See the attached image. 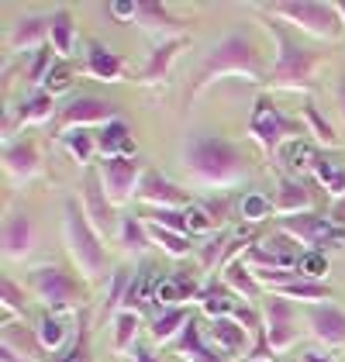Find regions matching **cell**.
Returning a JSON list of instances; mask_svg holds the SVG:
<instances>
[{
	"label": "cell",
	"instance_id": "53",
	"mask_svg": "<svg viewBox=\"0 0 345 362\" xmlns=\"http://www.w3.org/2000/svg\"><path fill=\"white\" fill-rule=\"evenodd\" d=\"M111 14H115L117 21H135V14H139V0H135V4L115 0V4H111Z\"/></svg>",
	"mask_w": 345,
	"mask_h": 362
},
{
	"label": "cell",
	"instance_id": "51",
	"mask_svg": "<svg viewBox=\"0 0 345 362\" xmlns=\"http://www.w3.org/2000/svg\"><path fill=\"white\" fill-rule=\"evenodd\" d=\"M148 224H159V228H170V231H180V235H190V224H187V211H148L145 214ZM194 238V235H190Z\"/></svg>",
	"mask_w": 345,
	"mask_h": 362
},
{
	"label": "cell",
	"instance_id": "6",
	"mask_svg": "<svg viewBox=\"0 0 345 362\" xmlns=\"http://www.w3.org/2000/svg\"><path fill=\"white\" fill-rule=\"evenodd\" d=\"M266 18H276L290 28L304 31L311 38H324V42H339L345 35V25L339 18L335 4H315V0H276L262 7Z\"/></svg>",
	"mask_w": 345,
	"mask_h": 362
},
{
	"label": "cell",
	"instance_id": "38",
	"mask_svg": "<svg viewBox=\"0 0 345 362\" xmlns=\"http://www.w3.org/2000/svg\"><path fill=\"white\" fill-rule=\"evenodd\" d=\"M49 45L56 49L59 59H66L73 52V45H76V18H73L69 7H56L52 11V38H49Z\"/></svg>",
	"mask_w": 345,
	"mask_h": 362
},
{
	"label": "cell",
	"instance_id": "39",
	"mask_svg": "<svg viewBox=\"0 0 345 362\" xmlns=\"http://www.w3.org/2000/svg\"><path fill=\"white\" fill-rule=\"evenodd\" d=\"M59 145L76 159V166H90L93 163V156H97V132H90V128H73V132H66Z\"/></svg>",
	"mask_w": 345,
	"mask_h": 362
},
{
	"label": "cell",
	"instance_id": "19",
	"mask_svg": "<svg viewBox=\"0 0 345 362\" xmlns=\"http://www.w3.org/2000/svg\"><path fill=\"white\" fill-rule=\"evenodd\" d=\"M308 328L324 349H342L345 345V310L335 300L332 304H315L304 310Z\"/></svg>",
	"mask_w": 345,
	"mask_h": 362
},
{
	"label": "cell",
	"instance_id": "60",
	"mask_svg": "<svg viewBox=\"0 0 345 362\" xmlns=\"http://www.w3.org/2000/svg\"><path fill=\"white\" fill-rule=\"evenodd\" d=\"M245 362H273V359H245Z\"/></svg>",
	"mask_w": 345,
	"mask_h": 362
},
{
	"label": "cell",
	"instance_id": "36",
	"mask_svg": "<svg viewBox=\"0 0 345 362\" xmlns=\"http://www.w3.org/2000/svg\"><path fill=\"white\" fill-rule=\"evenodd\" d=\"M300 117H304L308 135H315L317 145H324V148H339V145H342V139H339V135H335V128H332V121L317 111V104L311 100V97L300 104Z\"/></svg>",
	"mask_w": 345,
	"mask_h": 362
},
{
	"label": "cell",
	"instance_id": "44",
	"mask_svg": "<svg viewBox=\"0 0 345 362\" xmlns=\"http://www.w3.org/2000/svg\"><path fill=\"white\" fill-rule=\"evenodd\" d=\"M52 362H90V310L76 314V338L69 341V349Z\"/></svg>",
	"mask_w": 345,
	"mask_h": 362
},
{
	"label": "cell",
	"instance_id": "57",
	"mask_svg": "<svg viewBox=\"0 0 345 362\" xmlns=\"http://www.w3.org/2000/svg\"><path fill=\"white\" fill-rule=\"evenodd\" d=\"M304 362H339V359H335V356H321V352L311 349V352H304Z\"/></svg>",
	"mask_w": 345,
	"mask_h": 362
},
{
	"label": "cell",
	"instance_id": "31",
	"mask_svg": "<svg viewBox=\"0 0 345 362\" xmlns=\"http://www.w3.org/2000/svg\"><path fill=\"white\" fill-rule=\"evenodd\" d=\"M190 321H194V317H190L187 307H159L156 317H152V325H148V334H152L156 345H170V341H176V338L183 334V328H187Z\"/></svg>",
	"mask_w": 345,
	"mask_h": 362
},
{
	"label": "cell",
	"instance_id": "46",
	"mask_svg": "<svg viewBox=\"0 0 345 362\" xmlns=\"http://www.w3.org/2000/svg\"><path fill=\"white\" fill-rule=\"evenodd\" d=\"M273 214V200L266 194H259V190H252V194H245L242 200H238V218H242V224H256L266 221Z\"/></svg>",
	"mask_w": 345,
	"mask_h": 362
},
{
	"label": "cell",
	"instance_id": "29",
	"mask_svg": "<svg viewBox=\"0 0 345 362\" xmlns=\"http://www.w3.org/2000/svg\"><path fill=\"white\" fill-rule=\"evenodd\" d=\"M221 279H225V286H228L235 297H242L245 304L256 307V300H266V290H262V283L256 279V273L242 262V259H235L228 262L225 269H221Z\"/></svg>",
	"mask_w": 345,
	"mask_h": 362
},
{
	"label": "cell",
	"instance_id": "32",
	"mask_svg": "<svg viewBox=\"0 0 345 362\" xmlns=\"http://www.w3.org/2000/svg\"><path fill=\"white\" fill-rule=\"evenodd\" d=\"M117 245H121L124 255L142 259L145 252L152 249V235H148L145 218H139V214H124V218L117 221Z\"/></svg>",
	"mask_w": 345,
	"mask_h": 362
},
{
	"label": "cell",
	"instance_id": "59",
	"mask_svg": "<svg viewBox=\"0 0 345 362\" xmlns=\"http://www.w3.org/2000/svg\"><path fill=\"white\" fill-rule=\"evenodd\" d=\"M335 7H339V18H342V25H345V0L342 4H335Z\"/></svg>",
	"mask_w": 345,
	"mask_h": 362
},
{
	"label": "cell",
	"instance_id": "41",
	"mask_svg": "<svg viewBox=\"0 0 345 362\" xmlns=\"http://www.w3.org/2000/svg\"><path fill=\"white\" fill-rule=\"evenodd\" d=\"M315 180L328 197H335V200L345 197V166L335 163V159H328L324 152L317 156V163H315Z\"/></svg>",
	"mask_w": 345,
	"mask_h": 362
},
{
	"label": "cell",
	"instance_id": "1",
	"mask_svg": "<svg viewBox=\"0 0 345 362\" xmlns=\"http://www.w3.org/2000/svg\"><path fill=\"white\" fill-rule=\"evenodd\" d=\"M266 66H262V56H259V45L252 42L249 31H228L221 35V42L204 56L201 69L190 83V93H187V104H194L204 90L211 83H221L225 76H235L242 83H266Z\"/></svg>",
	"mask_w": 345,
	"mask_h": 362
},
{
	"label": "cell",
	"instance_id": "54",
	"mask_svg": "<svg viewBox=\"0 0 345 362\" xmlns=\"http://www.w3.org/2000/svg\"><path fill=\"white\" fill-rule=\"evenodd\" d=\"M328 218H332V224H335V228H342V231H345V197L332 200V207H328Z\"/></svg>",
	"mask_w": 345,
	"mask_h": 362
},
{
	"label": "cell",
	"instance_id": "58",
	"mask_svg": "<svg viewBox=\"0 0 345 362\" xmlns=\"http://www.w3.org/2000/svg\"><path fill=\"white\" fill-rule=\"evenodd\" d=\"M335 97H339V107H342V114H345V76L339 80V86H335Z\"/></svg>",
	"mask_w": 345,
	"mask_h": 362
},
{
	"label": "cell",
	"instance_id": "8",
	"mask_svg": "<svg viewBox=\"0 0 345 362\" xmlns=\"http://www.w3.org/2000/svg\"><path fill=\"white\" fill-rule=\"evenodd\" d=\"M280 231H287L293 235L304 252H335V249H345V231L342 228H335L328 214H293V218H280L276 224Z\"/></svg>",
	"mask_w": 345,
	"mask_h": 362
},
{
	"label": "cell",
	"instance_id": "49",
	"mask_svg": "<svg viewBox=\"0 0 345 362\" xmlns=\"http://www.w3.org/2000/svg\"><path fill=\"white\" fill-rule=\"evenodd\" d=\"M187 224H190V235H204V238H211V235L221 231L218 221L211 218V211L204 207V200H194V204L187 207Z\"/></svg>",
	"mask_w": 345,
	"mask_h": 362
},
{
	"label": "cell",
	"instance_id": "10",
	"mask_svg": "<svg viewBox=\"0 0 345 362\" xmlns=\"http://www.w3.org/2000/svg\"><path fill=\"white\" fill-rule=\"evenodd\" d=\"M300 255H304V245L287 235V231H269L259 245L242 255V262L249 266V269H297V262H300Z\"/></svg>",
	"mask_w": 345,
	"mask_h": 362
},
{
	"label": "cell",
	"instance_id": "34",
	"mask_svg": "<svg viewBox=\"0 0 345 362\" xmlns=\"http://www.w3.org/2000/svg\"><path fill=\"white\" fill-rule=\"evenodd\" d=\"M35 334H38L45 356H56L59 359V352H66V341H69L73 328L62 321V314H49V310H45V314L38 317V325H35Z\"/></svg>",
	"mask_w": 345,
	"mask_h": 362
},
{
	"label": "cell",
	"instance_id": "45",
	"mask_svg": "<svg viewBox=\"0 0 345 362\" xmlns=\"http://www.w3.org/2000/svg\"><path fill=\"white\" fill-rule=\"evenodd\" d=\"M0 300H4V325H11V317L25 321L28 300H25V290H21L11 276H4V283H0Z\"/></svg>",
	"mask_w": 345,
	"mask_h": 362
},
{
	"label": "cell",
	"instance_id": "47",
	"mask_svg": "<svg viewBox=\"0 0 345 362\" xmlns=\"http://www.w3.org/2000/svg\"><path fill=\"white\" fill-rule=\"evenodd\" d=\"M56 49L52 45H45L42 52H35L31 56V62H28V86H31V93H38L42 90V83H45V76H49V69H52V62H56Z\"/></svg>",
	"mask_w": 345,
	"mask_h": 362
},
{
	"label": "cell",
	"instance_id": "35",
	"mask_svg": "<svg viewBox=\"0 0 345 362\" xmlns=\"http://www.w3.org/2000/svg\"><path fill=\"white\" fill-rule=\"evenodd\" d=\"M0 341H4V345H11L21 359L45 362V349H42V341H38L35 328H25L21 321H18V325H4V338H0Z\"/></svg>",
	"mask_w": 345,
	"mask_h": 362
},
{
	"label": "cell",
	"instance_id": "56",
	"mask_svg": "<svg viewBox=\"0 0 345 362\" xmlns=\"http://www.w3.org/2000/svg\"><path fill=\"white\" fill-rule=\"evenodd\" d=\"M0 362H28V359H21L11 345H4V341H0Z\"/></svg>",
	"mask_w": 345,
	"mask_h": 362
},
{
	"label": "cell",
	"instance_id": "16",
	"mask_svg": "<svg viewBox=\"0 0 345 362\" xmlns=\"http://www.w3.org/2000/svg\"><path fill=\"white\" fill-rule=\"evenodd\" d=\"M56 114V97L52 93H45V90H38V93H31L28 100H21L18 107H7V117H4V145L7 141H14L11 135L14 132H21V128H31V124H49Z\"/></svg>",
	"mask_w": 345,
	"mask_h": 362
},
{
	"label": "cell",
	"instance_id": "30",
	"mask_svg": "<svg viewBox=\"0 0 345 362\" xmlns=\"http://www.w3.org/2000/svg\"><path fill=\"white\" fill-rule=\"evenodd\" d=\"M317 156H321V152H317L308 139H293L280 148L276 166L283 169V176H300V180H304V173H315Z\"/></svg>",
	"mask_w": 345,
	"mask_h": 362
},
{
	"label": "cell",
	"instance_id": "3",
	"mask_svg": "<svg viewBox=\"0 0 345 362\" xmlns=\"http://www.w3.org/2000/svg\"><path fill=\"white\" fill-rule=\"evenodd\" d=\"M262 28L276 42V56H273V66L266 73V86L269 90H287V93H308L315 86V73L321 69V52L300 45L297 35L276 18H266Z\"/></svg>",
	"mask_w": 345,
	"mask_h": 362
},
{
	"label": "cell",
	"instance_id": "20",
	"mask_svg": "<svg viewBox=\"0 0 345 362\" xmlns=\"http://www.w3.org/2000/svg\"><path fill=\"white\" fill-rule=\"evenodd\" d=\"M317 204V194L311 190L308 180L300 176H280V187L273 197V214L280 218H293V214H311Z\"/></svg>",
	"mask_w": 345,
	"mask_h": 362
},
{
	"label": "cell",
	"instance_id": "43",
	"mask_svg": "<svg viewBox=\"0 0 345 362\" xmlns=\"http://www.w3.org/2000/svg\"><path fill=\"white\" fill-rule=\"evenodd\" d=\"M128 286H131V273H128V269H115V273H111V286H107V300H104V307H100V321L117 317V314L124 310Z\"/></svg>",
	"mask_w": 345,
	"mask_h": 362
},
{
	"label": "cell",
	"instance_id": "37",
	"mask_svg": "<svg viewBox=\"0 0 345 362\" xmlns=\"http://www.w3.org/2000/svg\"><path fill=\"white\" fill-rule=\"evenodd\" d=\"M148 224V221H145ZM148 235H152V245L159 252H166L170 259H187V255H197V245L190 235H180L170 228H159V224H148Z\"/></svg>",
	"mask_w": 345,
	"mask_h": 362
},
{
	"label": "cell",
	"instance_id": "24",
	"mask_svg": "<svg viewBox=\"0 0 345 362\" xmlns=\"http://www.w3.org/2000/svg\"><path fill=\"white\" fill-rule=\"evenodd\" d=\"M97 156L100 159H139V145H135V132L124 117H117L111 124H104L97 132Z\"/></svg>",
	"mask_w": 345,
	"mask_h": 362
},
{
	"label": "cell",
	"instance_id": "12",
	"mask_svg": "<svg viewBox=\"0 0 345 362\" xmlns=\"http://www.w3.org/2000/svg\"><path fill=\"white\" fill-rule=\"evenodd\" d=\"M262 321H266V341L269 352H287L297 345V304H290L276 293H266L262 300Z\"/></svg>",
	"mask_w": 345,
	"mask_h": 362
},
{
	"label": "cell",
	"instance_id": "52",
	"mask_svg": "<svg viewBox=\"0 0 345 362\" xmlns=\"http://www.w3.org/2000/svg\"><path fill=\"white\" fill-rule=\"evenodd\" d=\"M204 207L211 211V218H214V221H218V228L225 231V224H228L231 207H235V204H231V200H225V197H218V200H204Z\"/></svg>",
	"mask_w": 345,
	"mask_h": 362
},
{
	"label": "cell",
	"instance_id": "13",
	"mask_svg": "<svg viewBox=\"0 0 345 362\" xmlns=\"http://www.w3.org/2000/svg\"><path fill=\"white\" fill-rule=\"evenodd\" d=\"M52 38V14H21L7 31V56H35Z\"/></svg>",
	"mask_w": 345,
	"mask_h": 362
},
{
	"label": "cell",
	"instance_id": "9",
	"mask_svg": "<svg viewBox=\"0 0 345 362\" xmlns=\"http://www.w3.org/2000/svg\"><path fill=\"white\" fill-rule=\"evenodd\" d=\"M117 117H124L117 104L111 100H104V97H90V93H80V97H73L66 107H59V117L56 124H52V135L62 139L66 132H73V128H93V124H111Z\"/></svg>",
	"mask_w": 345,
	"mask_h": 362
},
{
	"label": "cell",
	"instance_id": "48",
	"mask_svg": "<svg viewBox=\"0 0 345 362\" xmlns=\"http://www.w3.org/2000/svg\"><path fill=\"white\" fill-rule=\"evenodd\" d=\"M73 80H76V66H69L66 59H56L52 69H49V76H45V83H42V90L56 97V93H66L73 86Z\"/></svg>",
	"mask_w": 345,
	"mask_h": 362
},
{
	"label": "cell",
	"instance_id": "7",
	"mask_svg": "<svg viewBox=\"0 0 345 362\" xmlns=\"http://www.w3.org/2000/svg\"><path fill=\"white\" fill-rule=\"evenodd\" d=\"M28 290L42 300L49 314H80L86 307V286L62 266H35L28 273Z\"/></svg>",
	"mask_w": 345,
	"mask_h": 362
},
{
	"label": "cell",
	"instance_id": "4",
	"mask_svg": "<svg viewBox=\"0 0 345 362\" xmlns=\"http://www.w3.org/2000/svg\"><path fill=\"white\" fill-rule=\"evenodd\" d=\"M62 238H66V252L76 266V273L83 283H100L107 276V249H104V235L90 224L83 204H76L73 197L62 204Z\"/></svg>",
	"mask_w": 345,
	"mask_h": 362
},
{
	"label": "cell",
	"instance_id": "50",
	"mask_svg": "<svg viewBox=\"0 0 345 362\" xmlns=\"http://www.w3.org/2000/svg\"><path fill=\"white\" fill-rule=\"evenodd\" d=\"M328 269H332L328 252H304V255H300V262H297V273H300L304 279H317V283H324Z\"/></svg>",
	"mask_w": 345,
	"mask_h": 362
},
{
	"label": "cell",
	"instance_id": "23",
	"mask_svg": "<svg viewBox=\"0 0 345 362\" xmlns=\"http://www.w3.org/2000/svg\"><path fill=\"white\" fill-rule=\"evenodd\" d=\"M4 173L14 180V183H31L38 173H42V156H38V145L28 139L21 141H7L4 145Z\"/></svg>",
	"mask_w": 345,
	"mask_h": 362
},
{
	"label": "cell",
	"instance_id": "25",
	"mask_svg": "<svg viewBox=\"0 0 345 362\" xmlns=\"http://www.w3.org/2000/svg\"><path fill=\"white\" fill-rule=\"evenodd\" d=\"M204 283L197 273H170L159 279L156 286V304L159 307H187L194 300H201Z\"/></svg>",
	"mask_w": 345,
	"mask_h": 362
},
{
	"label": "cell",
	"instance_id": "2",
	"mask_svg": "<svg viewBox=\"0 0 345 362\" xmlns=\"http://www.w3.org/2000/svg\"><path fill=\"white\" fill-rule=\"evenodd\" d=\"M183 163L190 169L194 183L211 187V190H231L249 180V159L242 156V148L211 132H197L187 139Z\"/></svg>",
	"mask_w": 345,
	"mask_h": 362
},
{
	"label": "cell",
	"instance_id": "18",
	"mask_svg": "<svg viewBox=\"0 0 345 362\" xmlns=\"http://www.w3.org/2000/svg\"><path fill=\"white\" fill-rule=\"evenodd\" d=\"M207 338H211V345L225 356V359H249L252 356V349H256V338L252 332L242 325V321H235V317H218V321H211L207 325Z\"/></svg>",
	"mask_w": 345,
	"mask_h": 362
},
{
	"label": "cell",
	"instance_id": "5",
	"mask_svg": "<svg viewBox=\"0 0 345 362\" xmlns=\"http://www.w3.org/2000/svg\"><path fill=\"white\" fill-rule=\"evenodd\" d=\"M304 132H308L304 121L287 117V114L273 104L269 93H259L256 97L252 114H249V124H245V135H249V141H256L259 152H262L269 163H276V156H280V148H283L287 141L304 139Z\"/></svg>",
	"mask_w": 345,
	"mask_h": 362
},
{
	"label": "cell",
	"instance_id": "40",
	"mask_svg": "<svg viewBox=\"0 0 345 362\" xmlns=\"http://www.w3.org/2000/svg\"><path fill=\"white\" fill-rule=\"evenodd\" d=\"M139 328H142V314H135V310H121L115 317L111 349H115L117 356H124V352H131V349L139 345Z\"/></svg>",
	"mask_w": 345,
	"mask_h": 362
},
{
	"label": "cell",
	"instance_id": "28",
	"mask_svg": "<svg viewBox=\"0 0 345 362\" xmlns=\"http://www.w3.org/2000/svg\"><path fill=\"white\" fill-rule=\"evenodd\" d=\"M201 310L211 317V321H218V317H235V310L242 307V297H235L228 286H225V279H207L201 290Z\"/></svg>",
	"mask_w": 345,
	"mask_h": 362
},
{
	"label": "cell",
	"instance_id": "17",
	"mask_svg": "<svg viewBox=\"0 0 345 362\" xmlns=\"http://www.w3.org/2000/svg\"><path fill=\"white\" fill-rule=\"evenodd\" d=\"M80 204H83L90 224H93L100 235H107V231L117 228V221H121V218L115 214L111 197L104 194V183H100V173H97V169H86L83 183H80Z\"/></svg>",
	"mask_w": 345,
	"mask_h": 362
},
{
	"label": "cell",
	"instance_id": "33",
	"mask_svg": "<svg viewBox=\"0 0 345 362\" xmlns=\"http://www.w3.org/2000/svg\"><path fill=\"white\" fill-rule=\"evenodd\" d=\"M269 293L283 297L290 304H304V307L332 304V286H328V283H317V279H304V276H297L293 283H287V286H276V290H269Z\"/></svg>",
	"mask_w": 345,
	"mask_h": 362
},
{
	"label": "cell",
	"instance_id": "11",
	"mask_svg": "<svg viewBox=\"0 0 345 362\" xmlns=\"http://www.w3.org/2000/svg\"><path fill=\"white\" fill-rule=\"evenodd\" d=\"M100 183H104V194L111 197L115 207L131 204V197H139V187L145 180V166L142 159H100Z\"/></svg>",
	"mask_w": 345,
	"mask_h": 362
},
{
	"label": "cell",
	"instance_id": "55",
	"mask_svg": "<svg viewBox=\"0 0 345 362\" xmlns=\"http://www.w3.org/2000/svg\"><path fill=\"white\" fill-rule=\"evenodd\" d=\"M131 362H166V359H159V356H156L148 345H142V341H139V345L131 349Z\"/></svg>",
	"mask_w": 345,
	"mask_h": 362
},
{
	"label": "cell",
	"instance_id": "15",
	"mask_svg": "<svg viewBox=\"0 0 345 362\" xmlns=\"http://www.w3.org/2000/svg\"><path fill=\"white\" fill-rule=\"evenodd\" d=\"M135 200L145 204L148 211H187L194 204V197L187 194L180 183H172L170 176H163V173H145Z\"/></svg>",
	"mask_w": 345,
	"mask_h": 362
},
{
	"label": "cell",
	"instance_id": "26",
	"mask_svg": "<svg viewBox=\"0 0 345 362\" xmlns=\"http://www.w3.org/2000/svg\"><path fill=\"white\" fill-rule=\"evenodd\" d=\"M187 45H190V38H176V42L156 45V49L148 52V59H145V66L139 69V83L142 86H166L172 62H176V56H180Z\"/></svg>",
	"mask_w": 345,
	"mask_h": 362
},
{
	"label": "cell",
	"instance_id": "22",
	"mask_svg": "<svg viewBox=\"0 0 345 362\" xmlns=\"http://www.w3.org/2000/svg\"><path fill=\"white\" fill-rule=\"evenodd\" d=\"M80 73L90 76V80H97V83H124L128 66H124V59L117 56V52H111L104 42H90Z\"/></svg>",
	"mask_w": 345,
	"mask_h": 362
},
{
	"label": "cell",
	"instance_id": "21",
	"mask_svg": "<svg viewBox=\"0 0 345 362\" xmlns=\"http://www.w3.org/2000/svg\"><path fill=\"white\" fill-rule=\"evenodd\" d=\"M0 245H4V259L7 262H25L31 255V249H35V221L25 211H11L4 218Z\"/></svg>",
	"mask_w": 345,
	"mask_h": 362
},
{
	"label": "cell",
	"instance_id": "27",
	"mask_svg": "<svg viewBox=\"0 0 345 362\" xmlns=\"http://www.w3.org/2000/svg\"><path fill=\"white\" fill-rule=\"evenodd\" d=\"M172 349H176V356L183 362H231V359H225L214 345L204 341V332L197 321H190V325L183 328V334L172 341Z\"/></svg>",
	"mask_w": 345,
	"mask_h": 362
},
{
	"label": "cell",
	"instance_id": "14",
	"mask_svg": "<svg viewBox=\"0 0 345 362\" xmlns=\"http://www.w3.org/2000/svg\"><path fill=\"white\" fill-rule=\"evenodd\" d=\"M135 25L156 38V45L163 42H176V38H190L187 35V21L172 14L170 4H159V0H139V14H135Z\"/></svg>",
	"mask_w": 345,
	"mask_h": 362
},
{
	"label": "cell",
	"instance_id": "42",
	"mask_svg": "<svg viewBox=\"0 0 345 362\" xmlns=\"http://www.w3.org/2000/svg\"><path fill=\"white\" fill-rule=\"evenodd\" d=\"M228 238L231 231H218V235H211V238H204L201 245H197V273H211L214 276V269L225 262V249H228Z\"/></svg>",
	"mask_w": 345,
	"mask_h": 362
}]
</instances>
